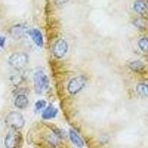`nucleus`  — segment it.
I'll return each mask as SVG.
<instances>
[{"mask_svg": "<svg viewBox=\"0 0 148 148\" xmlns=\"http://www.w3.org/2000/svg\"><path fill=\"white\" fill-rule=\"evenodd\" d=\"M34 90L38 94H43L49 88V79L43 71H37L34 74Z\"/></svg>", "mask_w": 148, "mask_h": 148, "instance_id": "obj_1", "label": "nucleus"}, {"mask_svg": "<svg viewBox=\"0 0 148 148\" xmlns=\"http://www.w3.org/2000/svg\"><path fill=\"white\" fill-rule=\"evenodd\" d=\"M5 124L9 127L14 130L22 128L25 125V119L20 113L10 112L5 118Z\"/></svg>", "mask_w": 148, "mask_h": 148, "instance_id": "obj_2", "label": "nucleus"}, {"mask_svg": "<svg viewBox=\"0 0 148 148\" xmlns=\"http://www.w3.org/2000/svg\"><path fill=\"white\" fill-rule=\"evenodd\" d=\"M28 62V56L24 53H16L10 56L8 63L12 67L15 69H22Z\"/></svg>", "mask_w": 148, "mask_h": 148, "instance_id": "obj_3", "label": "nucleus"}, {"mask_svg": "<svg viewBox=\"0 0 148 148\" xmlns=\"http://www.w3.org/2000/svg\"><path fill=\"white\" fill-rule=\"evenodd\" d=\"M86 79L83 76H76L73 78L67 84V90L71 94H76L84 88Z\"/></svg>", "mask_w": 148, "mask_h": 148, "instance_id": "obj_4", "label": "nucleus"}, {"mask_svg": "<svg viewBox=\"0 0 148 148\" xmlns=\"http://www.w3.org/2000/svg\"><path fill=\"white\" fill-rule=\"evenodd\" d=\"M21 141L20 133L16 130H11L5 138V146L6 148H17Z\"/></svg>", "mask_w": 148, "mask_h": 148, "instance_id": "obj_5", "label": "nucleus"}, {"mask_svg": "<svg viewBox=\"0 0 148 148\" xmlns=\"http://www.w3.org/2000/svg\"><path fill=\"white\" fill-rule=\"evenodd\" d=\"M68 50V45L64 39H60L56 42L53 49V53L55 57L58 59L64 57Z\"/></svg>", "mask_w": 148, "mask_h": 148, "instance_id": "obj_6", "label": "nucleus"}, {"mask_svg": "<svg viewBox=\"0 0 148 148\" xmlns=\"http://www.w3.org/2000/svg\"><path fill=\"white\" fill-rule=\"evenodd\" d=\"M29 31L30 30L26 26L23 25H16L13 26L10 29V35L15 39H19L26 34H29Z\"/></svg>", "mask_w": 148, "mask_h": 148, "instance_id": "obj_7", "label": "nucleus"}, {"mask_svg": "<svg viewBox=\"0 0 148 148\" xmlns=\"http://www.w3.org/2000/svg\"><path fill=\"white\" fill-rule=\"evenodd\" d=\"M58 113L57 108H56L53 105L50 104L47 106L44 111L42 112V118L45 120H50L52 119L55 118Z\"/></svg>", "mask_w": 148, "mask_h": 148, "instance_id": "obj_8", "label": "nucleus"}, {"mask_svg": "<svg viewBox=\"0 0 148 148\" xmlns=\"http://www.w3.org/2000/svg\"><path fill=\"white\" fill-rule=\"evenodd\" d=\"M29 34L38 47H42L44 45V39L42 33L37 29H32L29 31Z\"/></svg>", "mask_w": 148, "mask_h": 148, "instance_id": "obj_9", "label": "nucleus"}, {"mask_svg": "<svg viewBox=\"0 0 148 148\" xmlns=\"http://www.w3.org/2000/svg\"><path fill=\"white\" fill-rule=\"evenodd\" d=\"M133 8L135 11L139 14H144L148 9V5L145 0H136L134 2Z\"/></svg>", "mask_w": 148, "mask_h": 148, "instance_id": "obj_10", "label": "nucleus"}, {"mask_svg": "<svg viewBox=\"0 0 148 148\" xmlns=\"http://www.w3.org/2000/svg\"><path fill=\"white\" fill-rule=\"evenodd\" d=\"M28 105L27 96L23 94L18 95L15 99V106L18 109H25Z\"/></svg>", "mask_w": 148, "mask_h": 148, "instance_id": "obj_11", "label": "nucleus"}, {"mask_svg": "<svg viewBox=\"0 0 148 148\" xmlns=\"http://www.w3.org/2000/svg\"><path fill=\"white\" fill-rule=\"evenodd\" d=\"M70 138H71V141H72L74 145H76V147H84V142H83L82 139L80 136H79V135L77 134V133L73 130H70V133H69Z\"/></svg>", "mask_w": 148, "mask_h": 148, "instance_id": "obj_12", "label": "nucleus"}, {"mask_svg": "<svg viewBox=\"0 0 148 148\" xmlns=\"http://www.w3.org/2000/svg\"><path fill=\"white\" fill-rule=\"evenodd\" d=\"M129 67L130 70L136 73H141L145 70V64L139 60H135L129 64Z\"/></svg>", "mask_w": 148, "mask_h": 148, "instance_id": "obj_13", "label": "nucleus"}, {"mask_svg": "<svg viewBox=\"0 0 148 148\" xmlns=\"http://www.w3.org/2000/svg\"><path fill=\"white\" fill-rule=\"evenodd\" d=\"M136 91L142 97H148V84L138 83L136 85Z\"/></svg>", "mask_w": 148, "mask_h": 148, "instance_id": "obj_14", "label": "nucleus"}, {"mask_svg": "<svg viewBox=\"0 0 148 148\" xmlns=\"http://www.w3.org/2000/svg\"><path fill=\"white\" fill-rule=\"evenodd\" d=\"M138 47L143 52H148V38L143 37L139 39L138 42Z\"/></svg>", "mask_w": 148, "mask_h": 148, "instance_id": "obj_15", "label": "nucleus"}, {"mask_svg": "<svg viewBox=\"0 0 148 148\" xmlns=\"http://www.w3.org/2000/svg\"><path fill=\"white\" fill-rule=\"evenodd\" d=\"M46 101L45 100H39L35 103V110L37 111L42 110V109L45 108L46 107Z\"/></svg>", "mask_w": 148, "mask_h": 148, "instance_id": "obj_16", "label": "nucleus"}, {"mask_svg": "<svg viewBox=\"0 0 148 148\" xmlns=\"http://www.w3.org/2000/svg\"><path fill=\"white\" fill-rule=\"evenodd\" d=\"M134 25L137 27H138V28H145V26H146L145 21L143 20V19H141V18H138V19L135 21Z\"/></svg>", "mask_w": 148, "mask_h": 148, "instance_id": "obj_17", "label": "nucleus"}, {"mask_svg": "<svg viewBox=\"0 0 148 148\" xmlns=\"http://www.w3.org/2000/svg\"><path fill=\"white\" fill-rule=\"evenodd\" d=\"M5 42V37L3 36H0V48H2L4 46Z\"/></svg>", "mask_w": 148, "mask_h": 148, "instance_id": "obj_18", "label": "nucleus"}]
</instances>
